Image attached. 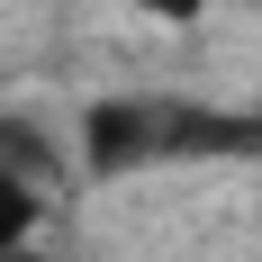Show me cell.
Segmentation results:
<instances>
[{"instance_id":"obj_3","label":"cell","mask_w":262,"mask_h":262,"mask_svg":"<svg viewBox=\"0 0 262 262\" xmlns=\"http://www.w3.org/2000/svg\"><path fill=\"white\" fill-rule=\"evenodd\" d=\"M136 9H154V18H199L208 0H136Z\"/></svg>"},{"instance_id":"obj_4","label":"cell","mask_w":262,"mask_h":262,"mask_svg":"<svg viewBox=\"0 0 262 262\" xmlns=\"http://www.w3.org/2000/svg\"><path fill=\"white\" fill-rule=\"evenodd\" d=\"M0 262H54V253H36V244H0Z\"/></svg>"},{"instance_id":"obj_2","label":"cell","mask_w":262,"mask_h":262,"mask_svg":"<svg viewBox=\"0 0 262 262\" xmlns=\"http://www.w3.org/2000/svg\"><path fill=\"white\" fill-rule=\"evenodd\" d=\"M46 172H54L46 136L0 118V244H27V235H36V217H46Z\"/></svg>"},{"instance_id":"obj_1","label":"cell","mask_w":262,"mask_h":262,"mask_svg":"<svg viewBox=\"0 0 262 262\" xmlns=\"http://www.w3.org/2000/svg\"><path fill=\"white\" fill-rule=\"evenodd\" d=\"M208 154H262V127L199 100H100L81 118V163L108 181L154 172V163H208Z\"/></svg>"}]
</instances>
